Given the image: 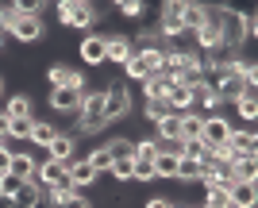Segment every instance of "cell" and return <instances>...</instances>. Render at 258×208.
Here are the masks:
<instances>
[{
  "label": "cell",
  "mask_w": 258,
  "mask_h": 208,
  "mask_svg": "<svg viewBox=\"0 0 258 208\" xmlns=\"http://www.w3.org/2000/svg\"><path fill=\"white\" fill-rule=\"evenodd\" d=\"M77 116V131L85 135H97L104 127V89H85V100H81V108L74 112Z\"/></svg>",
  "instance_id": "6da1fadb"
},
{
  "label": "cell",
  "mask_w": 258,
  "mask_h": 208,
  "mask_svg": "<svg viewBox=\"0 0 258 208\" xmlns=\"http://www.w3.org/2000/svg\"><path fill=\"white\" fill-rule=\"evenodd\" d=\"M127 112H131V89L123 81H108L104 85V123L123 120Z\"/></svg>",
  "instance_id": "7a4b0ae2"
},
{
  "label": "cell",
  "mask_w": 258,
  "mask_h": 208,
  "mask_svg": "<svg viewBox=\"0 0 258 208\" xmlns=\"http://www.w3.org/2000/svg\"><path fill=\"white\" fill-rule=\"evenodd\" d=\"M97 177H100V174L89 166V158H70V162H66V181L74 185V193L93 189V185H97Z\"/></svg>",
  "instance_id": "3957f363"
},
{
  "label": "cell",
  "mask_w": 258,
  "mask_h": 208,
  "mask_svg": "<svg viewBox=\"0 0 258 208\" xmlns=\"http://www.w3.org/2000/svg\"><path fill=\"white\" fill-rule=\"evenodd\" d=\"M97 20H100V12L93 8V4H85V0H74V8L66 12V27H77V31H93L97 27Z\"/></svg>",
  "instance_id": "277c9868"
},
{
  "label": "cell",
  "mask_w": 258,
  "mask_h": 208,
  "mask_svg": "<svg viewBox=\"0 0 258 208\" xmlns=\"http://www.w3.org/2000/svg\"><path fill=\"white\" fill-rule=\"evenodd\" d=\"M158 31H162V39H173L177 31H185L181 27V0H166L158 8Z\"/></svg>",
  "instance_id": "5b68a950"
},
{
  "label": "cell",
  "mask_w": 258,
  "mask_h": 208,
  "mask_svg": "<svg viewBox=\"0 0 258 208\" xmlns=\"http://www.w3.org/2000/svg\"><path fill=\"white\" fill-rule=\"evenodd\" d=\"M231 127H235V123L224 120V116H205V127H201V143H205V147H220V143H227Z\"/></svg>",
  "instance_id": "8992f818"
},
{
  "label": "cell",
  "mask_w": 258,
  "mask_h": 208,
  "mask_svg": "<svg viewBox=\"0 0 258 208\" xmlns=\"http://www.w3.org/2000/svg\"><path fill=\"white\" fill-rule=\"evenodd\" d=\"M4 116H8L12 123H20V120H35V100L27 97V93H12V97H4Z\"/></svg>",
  "instance_id": "52a82bcc"
},
{
  "label": "cell",
  "mask_w": 258,
  "mask_h": 208,
  "mask_svg": "<svg viewBox=\"0 0 258 208\" xmlns=\"http://www.w3.org/2000/svg\"><path fill=\"white\" fill-rule=\"evenodd\" d=\"M131 54H135V43H131L127 35H108V46H104V66H123Z\"/></svg>",
  "instance_id": "ba28073f"
},
{
  "label": "cell",
  "mask_w": 258,
  "mask_h": 208,
  "mask_svg": "<svg viewBox=\"0 0 258 208\" xmlns=\"http://www.w3.org/2000/svg\"><path fill=\"white\" fill-rule=\"evenodd\" d=\"M104 46H108V35H93L89 31L85 39H81V46H77V54H81L85 66H104Z\"/></svg>",
  "instance_id": "9c48e42d"
},
{
  "label": "cell",
  "mask_w": 258,
  "mask_h": 208,
  "mask_svg": "<svg viewBox=\"0 0 258 208\" xmlns=\"http://www.w3.org/2000/svg\"><path fill=\"white\" fill-rule=\"evenodd\" d=\"M66 181V162H54V158H39V170H35V185L54 189Z\"/></svg>",
  "instance_id": "30bf717a"
},
{
  "label": "cell",
  "mask_w": 258,
  "mask_h": 208,
  "mask_svg": "<svg viewBox=\"0 0 258 208\" xmlns=\"http://www.w3.org/2000/svg\"><path fill=\"white\" fill-rule=\"evenodd\" d=\"M43 31H46L43 20H35V16H20V20L8 27V35H12V39H20V43H39Z\"/></svg>",
  "instance_id": "8fae6325"
},
{
  "label": "cell",
  "mask_w": 258,
  "mask_h": 208,
  "mask_svg": "<svg viewBox=\"0 0 258 208\" xmlns=\"http://www.w3.org/2000/svg\"><path fill=\"white\" fill-rule=\"evenodd\" d=\"M46 158H54V162H70V158H77V135L58 131L54 143L46 147Z\"/></svg>",
  "instance_id": "7c38bea8"
},
{
  "label": "cell",
  "mask_w": 258,
  "mask_h": 208,
  "mask_svg": "<svg viewBox=\"0 0 258 208\" xmlns=\"http://www.w3.org/2000/svg\"><path fill=\"white\" fill-rule=\"evenodd\" d=\"M208 23V4H197V0H181V27L185 31H201Z\"/></svg>",
  "instance_id": "4fadbf2b"
},
{
  "label": "cell",
  "mask_w": 258,
  "mask_h": 208,
  "mask_svg": "<svg viewBox=\"0 0 258 208\" xmlns=\"http://www.w3.org/2000/svg\"><path fill=\"white\" fill-rule=\"evenodd\" d=\"M81 100H85V93H77V89H50L46 104H50L54 112H77Z\"/></svg>",
  "instance_id": "5bb4252c"
},
{
  "label": "cell",
  "mask_w": 258,
  "mask_h": 208,
  "mask_svg": "<svg viewBox=\"0 0 258 208\" xmlns=\"http://www.w3.org/2000/svg\"><path fill=\"white\" fill-rule=\"evenodd\" d=\"M35 170H39V158H31V151L12 154V162H8V174L12 177H20V181H35Z\"/></svg>",
  "instance_id": "9a60e30c"
},
{
  "label": "cell",
  "mask_w": 258,
  "mask_h": 208,
  "mask_svg": "<svg viewBox=\"0 0 258 208\" xmlns=\"http://www.w3.org/2000/svg\"><path fill=\"white\" fill-rule=\"evenodd\" d=\"M62 131V127H54L50 120H31V131H27V147H50L54 143V135Z\"/></svg>",
  "instance_id": "2e32d148"
},
{
  "label": "cell",
  "mask_w": 258,
  "mask_h": 208,
  "mask_svg": "<svg viewBox=\"0 0 258 208\" xmlns=\"http://www.w3.org/2000/svg\"><path fill=\"white\" fill-rule=\"evenodd\" d=\"M227 200H231V208H254L258 185H250V181H235V185L227 189Z\"/></svg>",
  "instance_id": "e0dca14e"
},
{
  "label": "cell",
  "mask_w": 258,
  "mask_h": 208,
  "mask_svg": "<svg viewBox=\"0 0 258 208\" xmlns=\"http://www.w3.org/2000/svg\"><path fill=\"white\" fill-rule=\"evenodd\" d=\"M154 139H158V143H177V139H181V116H177V112L162 116V120L154 123Z\"/></svg>",
  "instance_id": "ac0fdd59"
},
{
  "label": "cell",
  "mask_w": 258,
  "mask_h": 208,
  "mask_svg": "<svg viewBox=\"0 0 258 208\" xmlns=\"http://www.w3.org/2000/svg\"><path fill=\"white\" fill-rule=\"evenodd\" d=\"M231 174H235V181L258 185V154H239L235 162H231Z\"/></svg>",
  "instance_id": "d6986e66"
},
{
  "label": "cell",
  "mask_w": 258,
  "mask_h": 208,
  "mask_svg": "<svg viewBox=\"0 0 258 208\" xmlns=\"http://www.w3.org/2000/svg\"><path fill=\"white\" fill-rule=\"evenodd\" d=\"M170 81H173V77H166V74H151L147 81H139V85H143V97H147V100H166Z\"/></svg>",
  "instance_id": "ffe728a7"
},
{
  "label": "cell",
  "mask_w": 258,
  "mask_h": 208,
  "mask_svg": "<svg viewBox=\"0 0 258 208\" xmlns=\"http://www.w3.org/2000/svg\"><path fill=\"white\" fill-rule=\"evenodd\" d=\"M39 200H43V185H35V181H23L20 193L12 197V208H35Z\"/></svg>",
  "instance_id": "44dd1931"
},
{
  "label": "cell",
  "mask_w": 258,
  "mask_h": 208,
  "mask_svg": "<svg viewBox=\"0 0 258 208\" xmlns=\"http://www.w3.org/2000/svg\"><path fill=\"white\" fill-rule=\"evenodd\" d=\"M201 127H205V116H201V112H185L181 116V143L185 139H201Z\"/></svg>",
  "instance_id": "7402d4cb"
},
{
  "label": "cell",
  "mask_w": 258,
  "mask_h": 208,
  "mask_svg": "<svg viewBox=\"0 0 258 208\" xmlns=\"http://www.w3.org/2000/svg\"><path fill=\"white\" fill-rule=\"evenodd\" d=\"M104 147H108L112 158H135V139H127V135H116V139H108Z\"/></svg>",
  "instance_id": "603a6c76"
},
{
  "label": "cell",
  "mask_w": 258,
  "mask_h": 208,
  "mask_svg": "<svg viewBox=\"0 0 258 208\" xmlns=\"http://www.w3.org/2000/svg\"><path fill=\"white\" fill-rule=\"evenodd\" d=\"M158 158V139L147 135V139H135V162H154Z\"/></svg>",
  "instance_id": "cb8c5ba5"
},
{
  "label": "cell",
  "mask_w": 258,
  "mask_h": 208,
  "mask_svg": "<svg viewBox=\"0 0 258 208\" xmlns=\"http://www.w3.org/2000/svg\"><path fill=\"white\" fill-rule=\"evenodd\" d=\"M154 177L177 181V158H173V154H158V158H154Z\"/></svg>",
  "instance_id": "d4e9b609"
},
{
  "label": "cell",
  "mask_w": 258,
  "mask_h": 208,
  "mask_svg": "<svg viewBox=\"0 0 258 208\" xmlns=\"http://www.w3.org/2000/svg\"><path fill=\"white\" fill-rule=\"evenodd\" d=\"M123 74H127L131 81H147V77H151V70H147V62L139 58V50H135V54L123 62Z\"/></svg>",
  "instance_id": "484cf974"
},
{
  "label": "cell",
  "mask_w": 258,
  "mask_h": 208,
  "mask_svg": "<svg viewBox=\"0 0 258 208\" xmlns=\"http://www.w3.org/2000/svg\"><path fill=\"white\" fill-rule=\"evenodd\" d=\"M112 154H108V147H97V151H89V166L97 170V174H112Z\"/></svg>",
  "instance_id": "4316f807"
},
{
  "label": "cell",
  "mask_w": 258,
  "mask_h": 208,
  "mask_svg": "<svg viewBox=\"0 0 258 208\" xmlns=\"http://www.w3.org/2000/svg\"><path fill=\"white\" fill-rule=\"evenodd\" d=\"M235 112H239V120H254L258 116V93H247V97H239L235 100Z\"/></svg>",
  "instance_id": "83f0119b"
},
{
  "label": "cell",
  "mask_w": 258,
  "mask_h": 208,
  "mask_svg": "<svg viewBox=\"0 0 258 208\" xmlns=\"http://www.w3.org/2000/svg\"><path fill=\"white\" fill-rule=\"evenodd\" d=\"M170 112H173V108L166 104V100H147V104H143V116H147V123H151V127L162 120V116H170Z\"/></svg>",
  "instance_id": "f1b7e54d"
},
{
  "label": "cell",
  "mask_w": 258,
  "mask_h": 208,
  "mask_svg": "<svg viewBox=\"0 0 258 208\" xmlns=\"http://www.w3.org/2000/svg\"><path fill=\"white\" fill-rule=\"evenodd\" d=\"M131 174H135V158H116V162H112V177H116V185L131 181Z\"/></svg>",
  "instance_id": "f546056e"
},
{
  "label": "cell",
  "mask_w": 258,
  "mask_h": 208,
  "mask_svg": "<svg viewBox=\"0 0 258 208\" xmlns=\"http://www.w3.org/2000/svg\"><path fill=\"white\" fill-rule=\"evenodd\" d=\"M58 89H77V93H85L89 81H85V74H81V70L66 66V77H62V85H58Z\"/></svg>",
  "instance_id": "4dcf8cb0"
},
{
  "label": "cell",
  "mask_w": 258,
  "mask_h": 208,
  "mask_svg": "<svg viewBox=\"0 0 258 208\" xmlns=\"http://www.w3.org/2000/svg\"><path fill=\"white\" fill-rule=\"evenodd\" d=\"M205 154H208V147H205L201 139H185V143H181V158H193V162H201Z\"/></svg>",
  "instance_id": "1f68e13d"
},
{
  "label": "cell",
  "mask_w": 258,
  "mask_h": 208,
  "mask_svg": "<svg viewBox=\"0 0 258 208\" xmlns=\"http://www.w3.org/2000/svg\"><path fill=\"white\" fill-rule=\"evenodd\" d=\"M20 185H23L20 177H12V174H0V197H4V200H12V197H16V193H20Z\"/></svg>",
  "instance_id": "d6a6232c"
},
{
  "label": "cell",
  "mask_w": 258,
  "mask_h": 208,
  "mask_svg": "<svg viewBox=\"0 0 258 208\" xmlns=\"http://www.w3.org/2000/svg\"><path fill=\"white\" fill-rule=\"evenodd\" d=\"M116 8H119V16H127V20H139L143 16V0H119Z\"/></svg>",
  "instance_id": "836d02e7"
},
{
  "label": "cell",
  "mask_w": 258,
  "mask_h": 208,
  "mask_svg": "<svg viewBox=\"0 0 258 208\" xmlns=\"http://www.w3.org/2000/svg\"><path fill=\"white\" fill-rule=\"evenodd\" d=\"M239 31H243V39H254V35H258V20H254V12H243V20H239Z\"/></svg>",
  "instance_id": "e575fe53"
},
{
  "label": "cell",
  "mask_w": 258,
  "mask_h": 208,
  "mask_svg": "<svg viewBox=\"0 0 258 208\" xmlns=\"http://www.w3.org/2000/svg\"><path fill=\"white\" fill-rule=\"evenodd\" d=\"M131 181H154V162H135Z\"/></svg>",
  "instance_id": "d590c367"
},
{
  "label": "cell",
  "mask_w": 258,
  "mask_h": 208,
  "mask_svg": "<svg viewBox=\"0 0 258 208\" xmlns=\"http://www.w3.org/2000/svg\"><path fill=\"white\" fill-rule=\"evenodd\" d=\"M62 77H66V62H54V66H46V81H50V89L62 85Z\"/></svg>",
  "instance_id": "8d00e7d4"
},
{
  "label": "cell",
  "mask_w": 258,
  "mask_h": 208,
  "mask_svg": "<svg viewBox=\"0 0 258 208\" xmlns=\"http://www.w3.org/2000/svg\"><path fill=\"white\" fill-rule=\"evenodd\" d=\"M58 208H93V200H89L85 193H70V197H66Z\"/></svg>",
  "instance_id": "74e56055"
},
{
  "label": "cell",
  "mask_w": 258,
  "mask_h": 208,
  "mask_svg": "<svg viewBox=\"0 0 258 208\" xmlns=\"http://www.w3.org/2000/svg\"><path fill=\"white\" fill-rule=\"evenodd\" d=\"M143 208H173V200H166V197H151Z\"/></svg>",
  "instance_id": "f35d334b"
},
{
  "label": "cell",
  "mask_w": 258,
  "mask_h": 208,
  "mask_svg": "<svg viewBox=\"0 0 258 208\" xmlns=\"http://www.w3.org/2000/svg\"><path fill=\"white\" fill-rule=\"evenodd\" d=\"M8 127H12V120H8V116H4V112H0V143L8 139Z\"/></svg>",
  "instance_id": "ab89813d"
},
{
  "label": "cell",
  "mask_w": 258,
  "mask_h": 208,
  "mask_svg": "<svg viewBox=\"0 0 258 208\" xmlns=\"http://www.w3.org/2000/svg\"><path fill=\"white\" fill-rule=\"evenodd\" d=\"M8 162H12V154L0 147V174H8Z\"/></svg>",
  "instance_id": "60d3db41"
},
{
  "label": "cell",
  "mask_w": 258,
  "mask_h": 208,
  "mask_svg": "<svg viewBox=\"0 0 258 208\" xmlns=\"http://www.w3.org/2000/svg\"><path fill=\"white\" fill-rule=\"evenodd\" d=\"M4 43H8V31H0V50H4Z\"/></svg>",
  "instance_id": "b9f144b4"
},
{
  "label": "cell",
  "mask_w": 258,
  "mask_h": 208,
  "mask_svg": "<svg viewBox=\"0 0 258 208\" xmlns=\"http://www.w3.org/2000/svg\"><path fill=\"white\" fill-rule=\"evenodd\" d=\"M0 93H4V77H0Z\"/></svg>",
  "instance_id": "7bdbcfd3"
},
{
  "label": "cell",
  "mask_w": 258,
  "mask_h": 208,
  "mask_svg": "<svg viewBox=\"0 0 258 208\" xmlns=\"http://www.w3.org/2000/svg\"><path fill=\"white\" fill-rule=\"evenodd\" d=\"M173 208H189V204H173Z\"/></svg>",
  "instance_id": "ee69618b"
}]
</instances>
